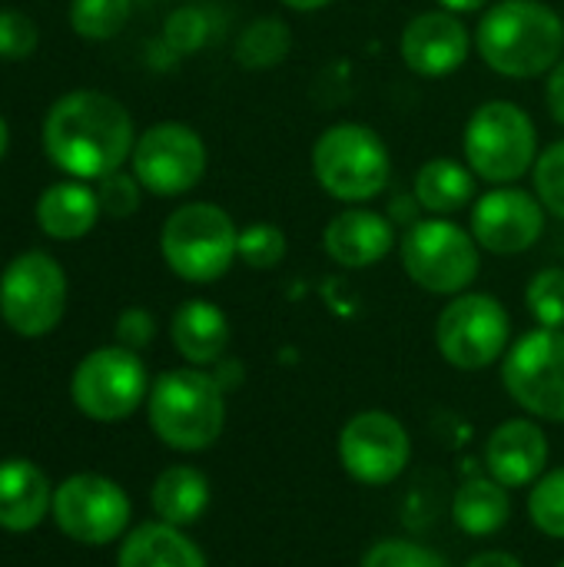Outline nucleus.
I'll return each instance as SVG.
<instances>
[{
    "label": "nucleus",
    "instance_id": "14",
    "mask_svg": "<svg viewBox=\"0 0 564 567\" xmlns=\"http://www.w3.org/2000/svg\"><path fill=\"white\" fill-rule=\"evenodd\" d=\"M53 515L63 535L80 545H106L130 522L126 492L103 475H73L53 495Z\"/></svg>",
    "mask_w": 564,
    "mask_h": 567
},
{
    "label": "nucleus",
    "instance_id": "39",
    "mask_svg": "<svg viewBox=\"0 0 564 567\" xmlns=\"http://www.w3.org/2000/svg\"><path fill=\"white\" fill-rule=\"evenodd\" d=\"M439 3V10H449V13H479V10H485L492 0H435Z\"/></svg>",
    "mask_w": 564,
    "mask_h": 567
},
{
    "label": "nucleus",
    "instance_id": "20",
    "mask_svg": "<svg viewBox=\"0 0 564 567\" xmlns=\"http://www.w3.org/2000/svg\"><path fill=\"white\" fill-rule=\"evenodd\" d=\"M170 339L189 365L206 369L216 365L229 349V319L216 302L189 299L173 312Z\"/></svg>",
    "mask_w": 564,
    "mask_h": 567
},
{
    "label": "nucleus",
    "instance_id": "17",
    "mask_svg": "<svg viewBox=\"0 0 564 567\" xmlns=\"http://www.w3.org/2000/svg\"><path fill=\"white\" fill-rule=\"evenodd\" d=\"M396 243V223L369 206H346L322 229V249L342 269H369L382 262Z\"/></svg>",
    "mask_w": 564,
    "mask_h": 567
},
{
    "label": "nucleus",
    "instance_id": "33",
    "mask_svg": "<svg viewBox=\"0 0 564 567\" xmlns=\"http://www.w3.org/2000/svg\"><path fill=\"white\" fill-rule=\"evenodd\" d=\"M96 199H100L103 216H110V219H130L140 209L143 186H140V179L133 173L116 169V173L96 179Z\"/></svg>",
    "mask_w": 564,
    "mask_h": 567
},
{
    "label": "nucleus",
    "instance_id": "16",
    "mask_svg": "<svg viewBox=\"0 0 564 567\" xmlns=\"http://www.w3.org/2000/svg\"><path fill=\"white\" fill-rule=\"evenodd\" d=\"M399 53L406 66L425 80H442L455 73L472 53V33L449 10H425L412 17L402 30Z\"/></svg>",
    "mask_w": 564,
    "mask_h": 567
},
{
    "label": "nucleus",
    "instance_id": "4",
    "mask_svg": "<svg viewBox=\"0 0 564 567\" xmlns=\"http://www.w3.org/2000/svg\"><path fill=\"white\" fill-rule=\"evenodd\" d=\"M160 252L173 276L193 286H209L239 259V229L216 203H183L160 229Z\"/></svg>",
    "mask_w": 564,
    "mask_h": 567
},
{
    "label": "nucleus",
    "instance_id": "38",
    "mask_svg": "<svg viewBox=\"0 0 564 567\" xmlns=\"http://www.w3.org/2000/svg\"><path fill=\"white\" fill-rule=\"evenodd\" d=\"M465 567H525L515 555H509V551H499V548H492V551H479V555H472L469 558V565Z\"/></svg>",
    "mask_w": 564,
    "mask_h": 567
},
{
    "label": "nucleus",
    "instance_id": "37",
    "mask_svg": "<svg viewBox=\"0 0 564 567\" xmlns=\"http://www.w3.org/2000/svg\"><path fill=\"white\" fill-rule=\"evenodd\" d=\"M545 100H548V110H552L555 123H562L564 126V56H562V63L548 73Z\"/></svg>",
    "mask_w": 564,
    "mask_h": 567
},
{
    "label": "nucleus",
    "instance_id": "7",
    "mask_svg": "<svg viewBox=\"0 0 564 567\" xmlns=\"http://www.w3.org/2000/svg\"><path fill=\"white\" fill-rule=\"evenodd\" d=\"M479 243L449 216H429L406 229L399 243L406 276L432 296H462L479 279Z\"/></svg>",
    "mask_w": 564,
    "mask_h": 567
},
{
    "label": "nucleus",
    "instance_id": "41",
    "mask_svg": "<svg viewBox=\"0 0 564 567\" xmlns=\"http://www.w3.org/2000/svg\"><path fill=\"white\" fill-rule=\"evenodd\" d=\"M7 146H10V126H7V120L0 116V159L7 156Z\"/></svg>",
    "mask_w": 564,
    "mask_h": 567
},
{
    "label": "nucleus",
    "instance_id": "34",
    "mask_svg": "<svg viewBox=\"0 0 564 567\" xmlns=\"http://www.w3.org/2000/svg\"><path fill=\"white\" fill-rule=\"evenodd\" d=\"M40 47V30L23 10H0V60H27Z\"/></svg>",
    "mask_w": 564,
    "mask_h": 567
},
{
    "label": "nucleus",
    "instance_id": "21",
    "mask_svg": "<svg viewBox=\"0 0 564 567\" xmlns=\"http://www.w3.org/2000/svg\"><path fill=\"white\" fill-rule=\"evenodd\" d=\"M50 505L47 475L27 458L0 462V528L30 532Z\"/></svg>",
    "mask_w": 564,
    "mask_h": 567
},
{
    "label": "nucleus",
    "instance_id": "10",
    "mask_svg": "<svg viewBox=\"0 0 564 567\" xmlns=\"http://www.w3.org/2000/svg\"><path fill=\"white\" fill-rule=\"evenodd\" d=\"M63 309L66 272L50 252L30 249L7 262L0 276V316L17 336L37 339L53 332L63 319Z\"/></svg>",
    "mask_w": 564,
    "mask_h": 567
},
{
    "label": "nucleus",
    "instance_id": "40",
    "mask_svg": "<svg viewBox=\"0 0 564 567\" xmlns=\"http://www.w3.org/2000/svg\"><path fill=\"white\" fill-rule=\"evenodd\" d=\"M289 10H299V13H312V10H322V7H329L332 0H283Z\"/></svg>",
    "mask_w": 564,
    "mask_h": 567
},
{
    "label": "nucleus",
    "instance_id": "2",
    "mask_svg": "<svg viewBox=\"0 0 564 567\" xmlns=\"http://www.w3.org/2000/svg\"><path fill=\"white\" fill-rule=\"evenodd\" d=\"M475 47L482 60L509 80L552 73L564 53L562 13L545 0L489 3L475 27Z\"/></svg>",
    "mask_w": 564,
    "mask_h": 567
},
{
    "label": "nucleus",
    "instance_id": "3",
    "mask_svg": "<svg viewBox=\"0 0 564 567\" xmlns=\"http://www.w3.org/2000/svg\"><path fill=\"white\" fill-rule=\"evenodd\" d=\"M150 425L176 452H206L226 425V389L196 365L170 369L150 385Z\"/></svg>",
    "mask_w": 564,
    "mask_h": 567
},
{
    "label": "nucleus",
    "instance_id": "5",
    "mask_svg": "<svg viewBox=\"0 0 564 567\" xmlns=\"http://www.w3.org/2000/svg\"><path fill=\"white\" fill-rule=\"evenodd\" d=\"M312 176L332 199L362 206L389 186L392 156L376 130L362 123H336L312 143Z\"/></svg>",
    "mask_w": 564,
    "mask_h": 567
},
{
    "label": "nucleus",
    "instance_id": "25",
    "mask_svg": "<svg viewBox=\"0 0 564 567\" xmlns=\"http://www.w3.org/2000/svg\"><path fill=\"white\" fill-rule=\"evenodd\" d=\"M209 508V482L189 465H173L153 482V512L173 528H186Z\"/></svg>",
    "mask_w": 564,
    "mask_h": 567
},
{
    "label": "nucleus",
    "instance_id": "30",
    "mask_svg": "<svg viewBox=\"0 0 564 567\" xmlns=\"http://www.w3.org/2000/svg\"><path fill=\"white\" fill-rule=\"evenodd\" d=\"M289 252V239L279 226L273 223H249L246 229H239V259L243 266L266 272L276 269Z\"/></svg>",
    "mask_w": 564,
    "mask_h": 567
},
{
    "label": "nucleus",
    "instance_id": "22",
    "mask_svg": "<svg viewBox=\"0 0 564 567\" xmlns=\"http://www.w3.org/2000/svg\"><path fill=\"white\" fill-rule=\"evenodd\" d=\"M116 567H209L206 555L166 522L140 525L120 548Z\"/></svg>",
    "mask_w": 564,
    "mask_h": 567
},
{
    "label": "nucleus",
    "instance_id": "8",
    "mask_svg": "<svg viewBox=\"0 0 564 567\" xmlns=\"http://www.w3.org/2000/svg\"><path fill=\"white\" fill-rule=\"evenodd\" d=\"M439 355L462 372H482L505 359L512 346L509 309L489 292L452 296L435 319Z\"/></svg>",
    "mask_w": 564,
    "mask_h": 567
},
{
    "label": "nucleus",
    "instance_id": "18",
    "mask_svg": "<svg viewBox=\"0 0 564 567\" xmlns=\"http://www.w3.org/2000/svg\"><path fill=\"white\" fill-rule=\"evenodd\" d=\"M548 452V435L535 419H509L495 425L485 442V468L509 492L529 488L545 475Z\"/></svg>",
    "mask_w": 564,
    "mask_h": 567
},
{
    "label": "nucleus",
    "instance_id": "27",
    "mask_svg": "<svg viewBox=\"0 0 564 567\" xmlns=\"http://www.w3.org/2000/svg\"><path fill=\"white\" fill-rule=\"evenodd\" d=\"M133 0H70V27L83 40H113L130 23Z\"/></svg>",
    "mask_w": 564,
    "mask_h": 567
},
{
    "label": "nucleus",
    "instance_id": "42",
    "mask_svg": "<svg viewBox=\"0 0 564 567\" xmlns=\"http://www.w3.org/2000/svg\"><path fill=\"white\" fill-rule=\"evenodd\" d=\"M558 567H564V558H562V565H558Z\"/></svg>",
    "mask_w": 564,
    "mask_h": 567
},
{
    "label": "nucleus",
    "instance_id": "36",
    "mask_svg": "<svg viewBox=\"0 0 564 567\" xmlns=\"http://www.w3.org/2000/svg\"><path fill=\"white\" fill-rule=\"evenodd\" d=\"M153 336H156V322H153V316L146 309L133 306V309L120 312V319H116V346L140 352V349H146L153 342Z\"/></svg>",
    "mask_w": 564,
    "mask_h": 567
},
{
    "label": "nucleus",
    "instance_id": "13",
    "mask_svg": "<svg viewBox=\"0 0 564 567\" xmlns=\"http://www.w3.org/2000/svg\"><path fill=\"white\" fill-rule=\"evenodd\" d=\"M336 452L349 478L379 488L402 478L412 458V439L409 429L392 412L366 409L342 425Z\"/></svg>",
    "mask_w": 564,
    "mask_h": 567
},
{
    "label": "nucleus",
    "instance_id": "31",
    "mask_svg": "<svg viewBox=\"0 0 564 567\" xmlns=\"http://www.w3.org/2000/svg\"><path fill=\"white\" fill-rule=\"evenodd\" d=\"M362 567H452L435 548L412 538H382L366 555Z\"/></svg>",
    "mask_w": 564,
    "mask_h": 567
},
{
    "label": "nucleus",
    "instance_id": "23",
    "mask_svg": "<svg viewBox=\"0 0 564 567\" xmlns=\"http://www.w3.org/2000/svg\"><path fill=\"white\" fill-rule=\"evenodd\" d=\"M475 179L479 176L469 166H462L459 159L435 156V159L419 166L412 193H416L422 213H429V216H452V213L465 209L475 199Z\"/></svg>",
    "mask_w": 564,
    "mask_h": 567
},
{
    "label": "nucleus",
    "instance_id": "12",
    "mask_svg": "<svg viewBox=\"0 0 564 567\" xmlns=\"http://www.w3.org/2000/svg\"><path fill=\"white\" fill-rule=\"evenodd\" d=\"M73 402L86 419L120 422L130 419L150 395L146 365L133 349L106 346L90 352L73 372Z\"/></svg>",
    "mask_w": 564,
    "mask_h": 567
},
{
    "label": "nucleus",
    "instance_id": "26",
    "mask_svg": "<svg viewBox=\"0 0 564 567\" xmlns=\"http://www.w3.org/2000/svg\"><path fill=\"white\" fill-rule=\"evenodd\" d=\"M293 47V30L279 17H256L236 40V60L249 70H266L286 60Z\"/></svg>",
    "mask_w": 564,
    "mask_h": 567
},
{
    "label": "nucleus",
    "instance_id": "11",
    "mask_svg": "<svg viewBox=\"0 0 564 567\" xmlns=\"http://www.w3.org/2000/svg\"><path fill=\"white\" fill-rule=\"evenodd\" d=\"M130 173L153 196L173 199L196 189L206 176V143L203 136L176 120L153 123L136 136Z\"/></svg>",
    "mask_w": 564,
    "mask_h": 567
},
{
    "label": "nucleus",
    "instance_id": "9",
    "mask_svg": "<svg viewBox=\"0 0 564 567\" xmlns=\"http://www.w3.org/2000/svg\"><path fill=\"white\" fill-rule=\"evenodd\" d=\"M509 399L542 422L564 425V329H532L502 359Z\"/></svg>",
    "mask_w": 564,
    "mask_h": 567
},
{
    "label": "nucleus",
    "instance_id": "29",
    "mask_svg": "<svg viewBox=\"0 0 564 567\" xmlns=\"http://www.w3.org/2000/svg\"><path fill=\"white\" fill-rule=\"evenodd\" d=\"M525 306L542 329H564V269L548 266L525 286Z\"/></svg>",
    "mask_w": 564,
    "mask_h": 567
},
{
    "label": "nucleus",
    "instance_id": "28",
    "mask_svg": "<svg viewBox=\"0 0 564 567\" xmlns=\"http://www.w3.org/2000/svg\"><path fill=\"white\" fill-rule=\"evenodd\" d=\"M529 518L545 538L564 542V465L545 472L529 492Z\"/></svg>",
    "mask_w": 564,
    "mask_h": 567
},
{
    "label": "nucleus",
    "instance_id": "15",
    "mask_svg": "<svg viewBox=\"0 0 564 567\" xmlns=\"http://www.w3.org/2000/svg\"><path fill=\"white\" fill-rule=\"evenodd\" d=\"M469 233L492 256L529 252L545 233V206L519 186H495L472 203Z\"/></svg>",
    "mask_w": 564,
    "mask_h": 567
},
{
    "label": "nucleus",
    "instance_id": "6",
    "mask_svg": "<svg viewBox=\"0 0 564 567\" xmlns=\"http://www.w3.org/2000/svg\"><path fill=\"white\" fill-rule=\"evenodd\" d=\"M462 150H465L469 169L479 179L492 186H512L525 173L535 169L539 130H535V120L519 103L489 100L469 116Z\"/></svg>",
    "mask_w": 564,
    "mask_h": 567
},
{
    "label": "nucleus",
    "instance_id": "1",
    "mask_svg": "<svg viewBox=\"0 0 564 567\" xmlns=\"http://www.w3.org/2000/svg\"><path fill=\"white\" fill-rule=\"evenodd\" d=\"M136 130L130 110L103 90H70L43 116V153L73 179H103L130 163Z\"/></svg>",
    "mask_w": 564,
    "mask_h": 567
},
{
    "label": "nucleus",
    "instance_id": "32",
    "mask_svg": "<svg viewBox=\"0 0 564 567\" xmlns=\"http://www.w3.org/2000/svg\"><path fill=\"white\" fill-rule=\"evenodd\" d=\"M532 173H535V196L542 199L545 213L564 219V140L539 153Z\"/></svg>",
    "mask_w": 564,
    "mask_h": 567
},
{
    "label": "nucleus",
    "instance_id": "24",
    "mask_svg": "<svg viewBox=\"0 0 564 567\" xmlns=\"http://www.w3.org/2000/svg\"><path fill=\"white\" fill-rule=\"evenodd\" d=\"M452 518L455 525L469 535V538H489L495 532H502L512 518V495L502 482H495L492 475L482 478H465L455 492L452 502Z\"/></svg>",
    "mask_w": 564,
    "mask_h": 567
},
{
    "label": "nucleus",
    "instance_id": "35",
    "mask_svg": "<svg viewBox=\"0 0 564 567\" xmlns=\"http://www.w3.org/2000/svg\"><path fill=\"white\" fill-rule=\"evenodd\" d=\"M163 37H166V47L173 53H193L206 40V17L199 10H193V7H183V10L166 17Z\"/></svg>",
    "mask_w": 564,
    "mask_h": 567
},
{
    "label": "nucleus",
    "instance_id": "19",
    "mask_svg": "<svg viewBox=\"0 0 564 567\" xmlns=\"http://www.w3.org/2000/svg\"><path fill=\"white\" fill-rule=\"evenodd\" d=\"M37 226L43 236L57 239V243H76L83 236L93 233L96 219L103 216L96 189L86 186V179H60L50 183L33 206Z\"/></svg>",
    "mask_w": 564,
    "mask_h": 567
}]
</instances>
